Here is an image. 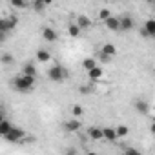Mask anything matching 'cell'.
<instances>
[{
  "instance_id": "obj_1",
  "label": "cell",
  "mask_w": 155,
  "mask_h": 155,
  "mask_svg": "<svg viewBox=\"0 0 155 155\" xmlns=\"http://www.w3.org/2000/svg\"><path fill=\"white\" fill-rule=\"evenodd\" d=\"M13 88L18 93H29L35 88V79L26 77V75H18V77H15V79H13Z\"/></svg>"
},
{
  "instance_id": "obj_2",
  "label": "cell",
  "mask_w": 155,
  "mask_h": 155,
  "mask_svg": "<svg viewBox=\"0 0 155 155\" xmlns=\"http://www.w3.org/2000/svg\"><path fill=\"white\" fill-rule=\"evenodd\" d=\"M48 77H49V81H53V82H62L66 77H68V73H66V69H64L62 66L55 64V66H51V68H49Z\"/></svg>"
},
{
  "instance_id": "obj_3",
  "label": "cell",
  "mask_w": 155,
  "mask_h": 155,
  "mask_svg": "<svg viewBox=\"0 0 155 155\" xmlns=\"http://www.w3.org/2000/svg\"><path fill=\"white\" fill-rule=\"evenodd\" d=\"M17 24H18V18L17 17H4V18H0V33H9L11 29H15L17 28Z\"/></svg>"
},
{
  "instance_id": "obj_4",
  "label": "cell",
  "mask_w": 155,
  "mask_h": 155,
  "mask_svg": "<svg viewBox=\"0 0 155 155\" xmlns=\"http://www.w3.org/2000/svg\"><path fill=\"white\" fill-rule=\"evenodd\" d=\"M26 137V131L22 130V128H17V126H13L11 130H9V133L4 137L8 142H20L22 139Z\"/></svg>"
},
{
  "instance_id": "obj_5",
  "label": "cell",
  "mask_w": 155,
  "mask_h": 155,
  "mask_svg": "<svg viewBox=\"0 0 155 155\" xmlns=\"http://www.w3.org/2000/svg\"><path fill=\"white\" fill-rule=\"evenodd\" d=\"M140 35H142V37H148V38H153V37H155V20H153V18H148V20H146L144 28L140 29Z\"/></svg>"
},
{
  "instance_id": "obj_6",
  "label": "cell",
  "mask_w": 155,
  "mask_h": 155,
  "mask_svg": "<svg viewBox=\"0 0 155 155\" xmlns=\"http://www.w3.org/2000/svg\"><path fill=\"white\" fill-rule=\"evenodd\" d=\"M133 26H135V22L130 15H124L119 18V31H130V29H133Z\"/></svg>"
},
{
  "instance_id": "obj_7",
  "label": "cell",
  "mask_w": 155,
  "mask_h": 155,
  "mask_svg": "<svg viewBox=\"0 0 155 155\" xmlns=\"http://www.w3.org/2000/svg\"><path fill=\"white\" fill-rule=\"evenodd\" d=\"M42 38L46 42H57L58 35H57V31L53 28H42Z\"/></svg>"
},
{
  "instance_id": "obj_8",
  "label": "cell",
  "mask_w": 155,
  "mask_h": 155,
  "mask_svg": "<svg viewBox=\"0 0 155 155\" xmlns=\"http://www.w3.org/2000/svg\"><path fill=\"white\" fill-rule=\"evenodd\" d=\"M22 75H26V77H31V79H37V68H35V64L33 62H26L24 66H22Z\"/></svg>"
},
{
  "instance_id": "obj_9",
  "label": "cell",
  "mask_w": 155,
  "mask_h": 155,
  "mask_svg": "<svg viewBox=\"0 0 155 155\" xmlns=\"http://www.w3.org/2000/svg\"><path fill=\"white\" fill-rule=\"evenodd\" d=\"M75 24H77V28H79L81 31H82V29H90V28H91V20H90L86 15H79V17H77V22H75Z\"/></svg>"
},
{
  "instance_id": "obj_10",
  "label": "cell",
  "mask_w": 155,
  "mask_h": 155,
  "mask_svg": "<svg viewBox=\"0 0 155 155\" xmlns=\"http://www.w3.org/2000/svg\"><path fill=\"white\" fill-rule=\"evenodd\" d=\"M101 53H102V55H106V57H110V58H113V57H115V53H117V48H115L111 42H106V44L101 48Z\"/></svg>"
},
{
  "instance_id": "obj_11",
  "label": "cell",
  "mask_w": 155,
  "mask_h": 155,
  "mask_svg": "<svg viewBox=\"0 0 155 155\" xmlns=\"http://www.w3.org/2000/svg\"><path fill=\"white\" fill-rule=\"evenodd\" d=\"M64 128H66L68 131H79V130L82 128V122H81L79 119H71V120H68V122L64 124Z\"/></svg>"
},
{
  "instance_id": "obj_12",
  "label": "cell",
  "mask_w": 155,
  "mask_h": 155,
  "mask_svg": "<svg viewBox=\"0 0 155 155\" xmlns=\"http://www.w3.org/2000/svg\"><path fill=\"white\" fill-rule=\"evenodd\" d=\"M104 26H106L110 31H119V18L111 15L108 20H104Z\"/></svg>"
},
{
  "instance_id": "obj_13",
  "label": "cell",
  "mask_w": 155,
  "mask_h": 155,
  "mask_svg": "<svg viewBox=\"0 0 155 155\" xmlns=\"http://www.w3.org/2000/svg\"><path fill=\"white\" fill-rule=\"evenodd\" d=\"M135 110L142 115H148L150 113V104L146 101H135Z\"/></svg>"
},
{
  "instance_id": "obj_14",
  "label": "cell",
  "mask_w": 155,
  "mask_h": 155,
  "mask_svg": "<svg viewBox=\"0 0 155 155\" xmlns=\"http://www.w3.org/2000/svg\"><path fill=\"white\" fill-rule=\"evenodd\" d=\"M88 135H90V139H93V140H101V139H102V128L91 126V128L88 130Z\"/></svg>"
},
{
  "instance_id": "obj_15",
  "label": "cell",
  "mask_w": 155,
  "mask_h": 155,
  "mask_svg": "<svg viewBox=\"0 0 155 155\" xmlns=\"http://www.w3.org/2000/svg\"><path fill=\"white\" fill-rule=\"evenodd\" d=\"M102 139L113 142L117 139V133H115V128H102Z\"/></svg>"
},
{
  "instance_id": "obj_16",
  "label": "cell",
  "mask_w": 155,
  "mask_h": 155,
  "mask_svg": "<svg viewBox=\"0 0 155 155\" xmlns=\"http://www.w3.org/2000/svg\"><path fill=\"white\" fill-rule=\"evenodd\" d=\"M102 68L101 66H97V68H93L91 71H88V77H90V79L91 81H99V79H102Z\"/></svg>"
},
{
  "instance_id": "obj_17",
  "label": "cell",
  "mask_w": 155,
  "mask_h": 155,
  "mask_svg": "<svg viewBox=\"0 0 155 155\" xmlns=\"http://www.w3.org/2000/svg\"><path fill=\"white\" fill-rule=\"evenodd\" d=\"M93 68H97V58H91V57H88V58H84V60H82V69H86V71H91Z\"/></svg>"
},
{
  "instance_id": "obj_18",
  "label": "cell",
  "mask_w": 155,
  "mask_h": 155,
  "mask_svg": "<svg viewBox=\"0 0 155 155\" xmlns=\"http://www.w3.org/2000/svg\"><path fill=\"white\" fill-rule=\"evenodd\" d=\"M13 128V124L9 122V120H2V122H0V137H6L8 133H9V130Z\"/></svg>"
},
{
  "instance_id": "obj_19",
  "label": "cell",
  "mask_w": 155,
  "mask_h": 155,
  "mask_svg": "<svg viewBox=\"0 0 155 155\" xmlns=\"http://www.w3.org/2000/svg\"><path fill=\"white\" fill-rule=\"evenodd\" d=\"M37 58H38V62H48L51 58V53L48 49H37Z\"/></svg>"
},
{
  "instance_id": "obj_20",
  "label": "cell",
  "mask_w": 155,
  "mask_h": 155,
  "mask_svg": "<svg viewBox=\"0 0 155 155\" xmlns=\"http://www.w3.org/2000/svg\"><path fill=\"white\" fill-rule=\"evenodd\" d=\"M81 33H82V31H81L79 28H77V24H69V26H68V35H69V37L77 38V37H79Z\"/></svg>"
},
{
  "instance_id": "obj_21",
  "label": "cell",
  "mask_w": 155,
  "mask_h": 155,
  "mask_svg": "<svg viewBox=\"0 0 155 155\" xmlns=\"http://www.w3.org/2000/svg\"><path fill=\"white\" fill-rule=\"evenodd\" d=\"M115 133H117V137H126L130 133V128L128 126H117L115 128Z\"/></svg>"
},
{
  "instance_id": "obj_22",
  "label": "cell",
  "mask_w": 155,
  "mask_h": 155,
  "mask_svg": "<svg viewBox=\"0 0 155 155\" xmlns=\"http://www.w3.org/2000/svg\"><path fill=\"white\" fill-rule=\"evenodd\" d=\"M46 6H48V2H44V0H35L33 2V9L35 11H44Z\"/></svg>"
},
{
  "instance_id": "obj_23",
  "label": "cell",
  "mask_w": 155,
  "mask_h": 155,
  "mask_svg": "<svg viewBox=\"0 0 155 155\" xmlns=\"http://www.w3.org/2000/svg\"><path fill=\"white\" fill-rule=\"evenodd\" d=\"M71 113H73V117H82V115H84V108L79 106V104H75V106L71 108Z\"/></svg>"
},
{
  "instance_id": "obj_24",
  "label": "cell",
  "mask_w": 155,
  "mask_h": 155,
  "mask_svg": "<svg viewBox=\"0 0 155 155\" xmlns=\"http://www.w3.org/2000/svg\"><path fill=\"white\" fill-rule=\"evenodd\" d=\"M0 62L2 64H11L13 62V55L11 53H2L0 55Z\"/></svg>"
},
{
  "instance_id": "obj_25",
  "label": "cell",
  "mask_w": 155,
  "mask_h": 155,
  "mask_svg": "<svg viewBox=\"0 0 155 155\" xmlns=\"http://www.w3.org/2000/svg\"><path fill=\"white\" fill-rule=\"evenodd\" d=\"M110 17H111V11H110V9H101V11H99V18H101L102 22L108 20Z\"/></svg>"
},
{
  "instance_id": "obj_26",
  "label": "cell",
  "mask_w": 155,
  "mask_h": 155,
  "mask_svg": "<svg viewBox=\"0 0 155 155\" xmlns=\"http://www.w3.org/2000/svg\"><path fill=\"white\" fill-rule=\"evenodd\" d=\"M122 155H142V153H140L139 150H135V148H124Z\"/></svg>"
},
{
  "instance_id": "obj_27",
  "label": "cell",
  "mask_w": 155,
  "mask_h": 155,
  "mask_svg": "<svg viewBox=\"0 0 155 155\" xmlns=\"http://www.w3.org/2000/svg\"><path fill=\"white\" fill-rule=\"evenodd\" d=\"M11 6H13V8H18V9H26V8H28V2H20V0H13V2H11Z\"/></svg>"
},
{
  "instance_id": "obj_28",
  "label": "cell",
  "mask_w": 155,
  "mask_h": 155,
  "mask_svg": "<svg viewBox=\"0 0 155 155\" xmlns=\"http://www.w3.org/2000/svg\"><path fill=\"white\" fill-rule=\"evenodd\" d=\"M99 60H101V62H104V64H108V62H111L113 58H110V57H106V55H102V53H99Z\"/></svg>"
},
{
  "instance_id": "obj_29",
  "label": "cell",
  "mask_w": 155,
  "mask_h": 155,
  "mask_svg": "<svg viewBox=\"0 0 155 155\" xmlns=\"http://www.w3.org/2000/svg\"><path fill=\"white\" fill-rule=\"evenodd\" d=\"M79 91H81V93H84V95H88V93H91V86H81V88H79Z\"/></svg>"
},
{
  "instance_id": "obj_30",
  "label": "cell",
  "mask_w": 155,
  "mask_h": 155,
  "mask_svg": "<svg viewBox=\"0 0 155 155\" xmlns=\"http://www.w3.org/2000/svg\"><path fill=\"white\" fill-rule=\"evenodd\" d=\"M6 40H8V35L6 33H0V44H4Z\"/></svg>"
},
{
  "instance_id": "obj_31",
  "label": "cell",
  "mask_w": 155,
  "mask_h": 155,
  "mask_svg": "<svg viewBox=\"0 0 155 155\" xmlns=\"http://www.w3.org/2000/svg\"><path fill=\"white\" fill-rule=\"evenodd\" d=\"M4 119H6V117H4V113H2V111H0V122H2Z\"/></svg>"
},
{
  "instance_id": "obj_32",
  "label": "cell",
  "mask_w": 155,
  "mask_h": 155,
  "mask_svg": "<svg viewBox=\"0 0 155 155\" xmlns=\"http://www.w3.org/2000/svg\"><path fill=\"white\" fill-rule=\"evenodd\" d=\"M86 155H99V153H95V151H88Z\"/></svg>"
},
{
  "instance_id": "obj_33",
  "label": "cell",
  "mask_w": 155,
  "mask_h": 155,
  "mask_svg": "<svg viewBox=\"0 0 155 155\" xmlns=\"http://www.w3.org/2000/svg\"><path fill=\"white\" fill-rule=\"evenodd\" d=\"M68 155H75V153H68Z\"/></svg>"
}]
</instances>
